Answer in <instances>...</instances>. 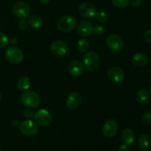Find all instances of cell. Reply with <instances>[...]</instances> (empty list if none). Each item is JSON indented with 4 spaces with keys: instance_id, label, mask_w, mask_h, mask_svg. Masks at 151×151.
<instances>
[{
    "instance_id": "cell-1",
    "label": "cell",
    "mask_w": 151,
    "mask_h": 151,
    "mask_svg": "<svg viewBox=\"0 0 151 151\" xmlns=\"http://www.w3.org/2000/svg\"><path fill=\"white\" fill-rule=\"evenodd\" d=\"M84 67L89 72H94L100 66V58L94 52H88L83 57Z\"/></svg>"
},
{
    "instance_id": "cell-2",
    "label": "cell",
    "mask_w": 151,
    "mask_h": 151,
    "mask_svg": "<svg viewBox=\"0 0 151 151\" xmlns=\"http://www.w3.org/2000/svg\"><path fill=\"white\" fill-rule=\"evenodd\" d=\"M21 101L26 107L34 109L39 106L41 99L40 96L35 91H25L21 96Z\"/></svg>"
},
{
    "instance_id": "cell-3",
    "label": "cell",
    "mask_w": 151,
    "mask_h": 151,
    "mask_svg": "<svg viewBox=\"0 0 151 151\" xmlns=\"http://www.w3.org/2000/svg\"><path fill=\"white\" fill-rule=\"evenodd\" d=\"M77 24V21L73 16H65L58 22V28L63 32H69L73 30Z\"/></svg>"
},
{
    "instance_id": "cell-4",
    "label": "cell",
    "mask_w": 151,
    "mask_h": 151,
    "mask_svg": "<svg viewBox=\"0 0 151 151\" xmlns=\"http://www.w3.org/2000/svg\"><path fill=\"white\" fill-rule=\"evenodd\" d=\"M5 58L10 63L18 64L23 60L24 55L20 49L16 47H10L6 50Z\"/></svg>"
},
{
    "instance_id": "cell-5",
    "label": "cell",
    "mask_w": 151,
    "mask_h": 151,
    "mask_svg": "<svg viewBox=\"0 0 151 151\" xmlns=\"http://www.w3.org/2000/svg\"><path fill=\"white\" fill-rule=\"evenodd\" d=\"M13 13L17 18L25 19L28 18L30 13V7L24 1H18L14 4L13 8Z\"/></svg>"
},
{
    "instance_id": "cell-6",
    "label": "cell",
    "mask_w": 151,
    "mask_h": 151,
    "mask_svg": "<svg viewBox=\"0 0 151 151\" xmlns=\"http://www.w3.org/2000/svg\"><path fill=\"white\" fill-rule=\"evenodd\" d=\"M19 129L20 131L25 136L27 137H32L38 132V125L33 121L30 119H26L22 121L19 125Z\"/></svg>"
},
{
    "instance_id": "cell-7",
    "label": "cell",
    "mask_w": 151,
    "mask_h": 151,
    "mask_svg": "<svg viewBox=\"0 0 151 151\" xmlns=\"http://www.w3.org/2000/svg\"><path fill=\"white\" fill-rule=\"evenodd\" d=\"M34 118L35 122L41 126H48L52 120L51 114L46 109H40L37 111L34 115Z\"/></svg>"
},
{
    "instance_id": "cell-8",
    "label": "cell",
    "mask_w": 151,
    "mask_h": 151,
    "mask_svg": "<svg viewBox=\"0 0 151 151\" xmlns=\"http://www.w3.org/2000/svg\"><path fill=\"white\" fill-rule=\"evenodd\" d=\"M106 44H107L108 47L114 52L121 51L124 46V43L122 38L116 34L110 35L106 38Z\"/></svg>"
},
{
    "instance_id": "cell-9",
    "label": "cell",
    "mask_w": 151,
    "mask_h": 151,
    "mask_svg": "<svg viewBox=\"0 0 151 151\" xmlns=\"http://www.w3.org/2000/svg\"><path fill=\"white\" fill-rule=\"evenodd\" d=\"M118 131V123L115 119H109L103 127V134L106 137H113Z\"/></svg>"
},
{
    "instance_id": "cell-10",
    "label": "cell",
    "mask_w": 151,
    "mask_h": 151,
    "mask_svg": "<svg viewBox=\"0 0 151 151\" xmlns=\"http://www.w3.org/2000/svg\"><path fill=\"white\" fill-rule=\"evenodd\" d=\"M108 78L109 81L113 83H121L125 78V72L120 68L114 66L108 71Z\"/></svg>"
},
{
    "instance_id": "cell-11",
    "label": "cell",
    "mask_w": 151,
    "mask_h": 151,
    "mask_svg": "<svg viewBox=\"0 0 151 151\" xmlns=\"http://www.w3.org/2000/svg\"><path fill=\"white\" fill-rule=\"evenodd\" d=\"M50 50L52 53L56 56H63L68 52L67 44L61 41H55L52 43L50 46Z\"/></svg>"
},
{
    "instance_id": "cell-12",
    "label": "cell",
    "mask_w": 151,
    "mask_h": 151,
    "mask_svg": "<svg viewBox=\"0 0 151 151\" xmlns=\"http://www.w3.org/2000/svg\"><path fill=\"white\" fill-rule=\"evenodd\" d=\"M79 13L84 18H90L94 17L97 13V10L95 7L92 4L88 2H83L79 6L78 9Z\"/></svg>"
},
{
    "instance_id": "cell-13",
    "label": "cell",
    "mask_w": 151,
    "mask_h": 151,
    "mask_svg": "<svg viewBox=\"0 0 151 151\" xmlns=\"http://www.w3.org/2000/svg\"><path fill=\"white\" fill-rule=\"evenodd\" d=\"M82 103V97L78 92H72L68 96L66 106L70 109H76Z\"/></svg>"
},
{
    "instance_id": "cell-14",
    "label": "cell",
    "mask_w": 151,
    "mask_h": 151,
    "mask_svg": "<svg viewBox=\"0 0 151 151\" xmlns=\"http://www.w3.org/2000/svg\"><path fill=\"white\" fill-rule=\"evenodd\" d=\"M77 29L80 35L83 37H87L92 34L93 26L90 22L87 21H82L78 24Z\"/></svg>"
},
{
    "instance_id": "cell-15",
    "label": "cell",
    "mask_w": 151,
    "mask_h": 151,
    "mask_svg": "<svg viewBox=\"0 0 151 151\" xmlns=\"http://www.w3.org/2000/svg\"><path fill=\"white\" fill-rule=\"evenodd\" d=\"M69 74L73 77H79L83 72V66L79 60H72L68 66Z\"/></svg>"
},
{
    "instance_id": "cell-16",
    "label": "cell",
    "mask_w": 151,
    "mask_h": 151,
    "mask_svg": "<svg viewBox=\"0 0 151 151\" xmlns=\"http://www.w3.org/2000/svg\"><path fill=\"white\" fill-rule=\"evenodd\" d=\"M121 139L125 145L129 146L132 145L135 140V134L134 131L131 128H125L121 134Z\"/></svg>"
},
{
    "instance_id": "cell-17",
    "label": "cell",
    "mask_w": 151,
    "mask_h": 151,
    "mask_svg": "<svg viewBox=\"0 0 151 151\" xmlns=\"http://www.w3.org/2000/svg\"><path fill=\"white\" fill-rule=\"evenodd\" d=\"M132 63L137 67H143L147 63V58L143 53H137L132 58Z\"/></svg>"
},
{
    "instance_id": "cell-18",
    "label": "cell",
    "mask_w": 151,
    "mask_h": 151,
    "mask_svg": "<svg viewBox=\"0 0 151 151\" xmlns=\"http://www.w3.org/2000/svg\"><path fill=\"white\" fill-rule=\"evenodd\" d=\"M139 148L141 150H147L150 145V138L147 134H142L138 139L137 142Z\"/></svg>"
},
{
    "instance_id": "cell-19",
    "label": "cell",
    "mask_w": 151,
    "mask_h": 151,
    "mask_svg": "<svg viewBox=\"0 0 151 151\" xmlns=\"http://www.w3.org/2000/svg\"><path fill=\"white\" fill-rule=\"evenodd\" d=\"M149 97H150V93L145 88H142L139 90L136 96L137 100L141 104L147 103L149 100Z\"/></svg>"
},
{
    "instance_id": "cell-20",
    "label": "cell",
    "mask_w": 151,
    "mask_h": 151,
    "mask_svg": "<svg viewBox=\"0 0 151 151\" xmlns=\"http://www.w3.org/2000/svg\"><path fill=\"white\" fill-rule=\"evenodd\" d=\"M30 80L26 76L21 77L17 83V86L19 91H25L30 87Z\"/></svg>"
},
{
    "instance_id": "cell-21",
    "label": "cell",
    "mask_w": 151,
    "mask_h": 151,
    "mask_svg": "<svg viewBox=\"0 0 151 151\" xmlns=\"http://www.w3.org/2000/svg\"><path fill=\"white\" fill-rule=\"evenodd\" d=\"M28 24L33 29H39L43 25V20L39 16L34 15L30 16L28 19Z\"/></svg>"
},
{
    "instance_id": "cell-22",
    "label": "cell",
    "mask_w": 151,
    "mask_h": 151,
    "mask_svg": "<svg viewBox=\"0 0 151 151\" xmlns=\"http://www.w3.org/2000/svg\"><path fill=\"white\" fill-rule=\"evenodd\" d=\"M89 47V42L85 38H83L78 41V48L80 52H85Z\"/></svg>"
},
{
    "instance_id": "cell-23",
    "label": "cell",
    "mask_w": 151,
    "mask_h": 151,
    "mask_svg": "<svg viewBox=\"0 0 151 151\" xmlns=\"http://www.w3.org/2000/svg\"><path fill=\"white\" fill-rule=\"evenodd\" d=\"M114 5L119 8H125L130 4V0H112Z\"/></svg>"
},
{
    "instance_id": "cell-24",
    "label": "cell",
    "mask_w": 151,
    "mask_h": 151,
    "mask_svg": "<svg viewBox=\"0 0 151 151\" xmlns=\"http://www.w3.org/2000/svg\"><path fill=\"white\" fill-rule=\"evenodd\" d=\"M9 44L8 37L4 32H0V47H5Z\"/></svg>"
},
{
    "instance_id": "cell-25",
    "label": "cell",
    "mask_w": 151,
    "mask_h": 151,
    "mask_svg": "<svg viewBox=\"0 0 151 151\" xmlns=\"http://www.w3.org/2000/svg\"><path fill=\"white\" fill-rule=\"evenodd\" d=\"M95 16L97 20L100 22H106L108 20V18H109L107 13L104 11L98 12V13H96Z\"/></svg>"
},
{
    "instance_id": "cell-26",
    "label": "cell",
    "mask_w": 151,
    "mask_h": 151,
    "mask_svg": "<svg viewBox=\"0 0 151 151\" xmlns=\"http://www.w3.org/2000/svg\"><path fill=\"white\" fill-rule=\"evenodd\" d=\"M143 123L146 125H151V111H147L143 114L142 118Z\"/></svg>"
},
{
    "instance_id": "cell-27",
    "label": "cell",
    "mask_w": 151,
    "mask_h": 151,
    "mask_svg": "<svg viewBox=\"0 0 151 151\" xmlns=\"http://www.w3.org/2000/svg\"><path fill=\"white\" fill-rule=\"evenodd\" d=\"M93 32L96 34V35H100L104 32V27L102 26L100 24L94 25L93 27Z\"/></svg>"
},
{
    "instance_id": "cell-28",
    "label": "cell",
    "mask_w": 151,
    "mask_h": 151,
    "mask_svg": "<svg viewBox=\"0 0 151 151\" xmlns=\"http://www.w3.org/2000/svg\"><path fill=\"white\" fill-rule=\"evenodd\" d=\"M24 117H26L27 119H29L31 118L34 117V115H35V113L33 112V111L31 110V109H26V110L24 111L23 113Z\"/></svg>"
},
{
    "instance_id": "cell-29",
    "label": "cell",
    "mask_w": 151,
    "mask_h": 151,
    "mask_svg": "<svg viewBox=\"0 0 151 151\" xmlns=\"http://www.w3.org/2000/svg\"><path fill=\"white\" fill-rule=\"evenodd\" d=\"M144 39L146 42L151 43V29L146 31L144 34Z\"/></svg>"
},
{
    "instance_id": "cell-30",
    "label": "cell",
    "mask_w": 151,
    "mask_h": 151,
    "mask_svg": "<svg viewBox=\"0 0 151 151\" xmlns=\"http://www.w3.org/2000/svg\"><path fill=\"white\" fill-rule=\"evenodd\" d=\"M27 27V22L25 19H21L19 22V27L21 29H25Z\"/></svg>"
},
{
    "instance_id": "cell-31",
    "label": "cell",
    "mask_w": 151,
    "mask_h": 151,
    "mask_svg": "<svg viewBox=\"0 0 151 151\" xmlns=\"http://www.w3.org/2000/svg\"><path fill=\"white\" fill-rule=\"evenodd\" d=\"M141 0H130V3L133 7H139L141 4Z\"/></svg>"
},
{
    "instance_id": "cell-32",
    "label": "cell",
    "mask_w": 151,
    "mask_h": 151,
    "mask_svg": "<svg viewBox=\"0 0 151 151\" xmlns=\"http://www.w3.org/2000/svg\"><path fill=\"white\" fill-rule=\"evenodd\" d=\"M127 150H128V146L125 145H122L119 148V151H127Z\"/></svg>"
},
{
    "instance_id": "cell-33",
    "label": "cell",
    "mask_w": 151,
    "mask_h": 151,
    "mask_svg": "<svg viewBox=\"0 0 151 151\" xmlns=\"http://www.w3.org/2000/svg\"><path fill=\"white\" fill-rule=\"evenodd\" d=\"M10 42H11L12 44H17V39H16V38H12V40L10 41Z\"/></svg>"
},
{
    "instance_id": "cell-34",
    "label": "cell",
    "mask_w": 151,
    "mask_h": 151,
    "mask_svg": "<svg viewBox=\"0 0 151 151\" xmlns=\"http://www.w3.org/2000/svg\"><path fill=\"white\" fill-rule=\"evenodd\" d=\"M50 0H40V1L43 4H47V3L50 2Z\"/></svg>"
},
{
    "instance_id": "cell-35",
    "label": "cell",
    "mask_w": 151,
    "mask_h": 151,
    "mask_svg": "<svg viewBox=\"0 0 151 151\" xmlns=\"http://www.w3.org/2000/svg\"><path fill=\"white\" fill-rule=\"evenodd\" d=\"M149 93H150V94L151 95V86H150V91H149Z\"/></svg>"
},
{
    "instance_id": "cell-36",
    "label": "cell",
    "mask_w": 151,
    "mask_h": 151,
    "mask_svg": "<svg viewBox=\"0 0 151 151\" xmlns=\"http://www.w3.org/2000/svg\"><path fill=\"white\" fill-rule=\"evenodd\" d=\"M1 94H0V101H1Z\"/></svg>"
},
{
    "instance_id": "cell-37",
    "label": "cell",
    "mask_w": 151,
    "mask_h": 151,
    "mask_svg": "<svg viewBox=\"0 0 151 151\" xmlns=\"http://www.w3.org/2000/svg\"><path fill=\"white\" fill-rule=\"evenodd\" d=\"M1 143H0V149H1Z\"/></svg>"
}]
</instances>
